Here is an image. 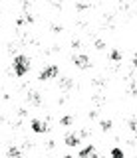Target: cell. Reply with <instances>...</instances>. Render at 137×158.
<instances>
[{
    "mask_svg": "<svg viewBox=\"0 0 137 158\" xmlns=\"http://www.w3.org/2000/svg\"><path fill=\"white\" fill-rule=\"evenodd\" d=\"M12 65H14V73H16L18 77H22V75H26L28 69H30V59L26 56H16Z\"/></svg>",
    "mask_w": 137,
    "mask_h": 158,
    "instance_id": "cell-1",
    "label": "cell"
},
{
    "mask_svg": "<svg viewBox=\"0 0 137 158\" xmlns=\"http://www.w3.org/2000/svg\"><path fill=\"white\" fill-rule=\"evenodd\" d=\"M58 73H60V69H58V65H50V67H46V69H42L40 71V81H48V79H54V77H58Z\"/></svg>",
    "mask_w": 137,
    "mask_h": 158,
    "instance_id": "cell-2",
    "label": "cell"
},
{
    "mask_svg": "<svg viewBox=\"0 0 137 158\" xmlns=\"http://www.w3.org/2000/svg\"><path fill=\"white\" fill-rule=\"evenodd\" d=\"M32 131L34 132H38V135H42V132H48V125L46 123H42V121H38V118H32Z\"/></svg>",
    "mask_w": 137,
    "mask_h": 158,
    "instance_id": "cell-3",
    "label": "cell"
},
{
    "mask_svg": "<svg viewBox=\"0 0 137 158\" xmlns=\"http://www.w3.org/2000/svg\"><path fill=\"white\" fill-rule=\"evenodd\" d=\"M74 63H76V67H80V69L90 67V59H87V56H74Z\"/></svg>",
    "mask_w": 137,
    "mask_h": 158,
    "instance_id": "cell-4",
    "label": "cell"
},
{
    "mask_svg": "<svg viewBox=\"0 0 137 158\" xmlns=\"http://www.w3.org/2000/svg\"><path fill=\"white\" fill-rule=\"evenodd\" d=\"M95 158V148L94 144H90V146H86V148H82L80 150V158Z\"/></svg>",
    "mask_w": 137,
    "mask_h": 158,
    "instance_id": "cell-5",
    "label": "cell"
},
{
    "mask_svg": "<svg viewBox=\"0 0 137 158\" xmlns=\"http://www.w3.org/2000/svg\"><path fill=\"white\" fill-rule=\"evenodd\" d=\"M66 144L68 146H77V144H80V136H77V135H68L66 136Z\"/></svg>",
    "mask_w": 137,
    "mask_h": 158,
    "instance_id": "cell-6",
    "label": "cell"
},
{
    "mask_svg": "<svg viewBox=\"0 0 137 158\" xmlns=\"http://www.w3.org/2000/svg\"><path fill=\"white\" fill-rule=\"evenodd\" d=\"M8 158H20V150L16 146H10L8 148Z\"/></svg>",
    "mask_w": 137,
    "mask_h": 158,
    "instance_id": "cell-7",
    "label": "cell"
},
{
    "mask_svg": "<svg viewBox=\"0 0 137 158\" xmlns=\"http://www.w3.org/2000/svg\"><path fill=\"white\" fill-rule=\"evenodd\" d=\"M111 158H125V154H123L121 148H113V150H111Z\"/></svg>",
    "mask_w": 137,
    "mask_h": 158,
    "instance_id": "cell-8",
    "label": "cell"
},
{
    "mask_svg": "<svg viewBox=\"0 0 137 158\" xmlns=\"http://www.w3.org/2000/svg\"><path fill=\"white\" fill-rule=\"evenodd\" d=\"M30 101L34 103V105H40V97H38V93H36V91H32V93H30Z\"/></svg>",
    "mask_w": 137,
    "mask_h": 158,
    "instance_id": "cell-9",
    "label": "cell"
},
{
    "mask_svg": "<svg viewBox=\"0 0 137 158\" xmlns=\"http://www.w3.org/2000/svg\"><path fill=\"white\" fill-rule=\"evenodd\" d=\"M99 127H101V131H109V128H111V121H101Z\"/></svg>",
    "mask_w": 137,
    "mask_h": 158,
    "instance_id": "cell-10",
    "label": "cell"
},
{
    "mask_svg": "<svg viewBox=\"0 0 137 158\" xmlns=\"http://www.w3.org/2000/svg\"><path fill=\"white\" fill-rule=\"evenodd\" d=\"M111 59H113V61H119V59H121V53L117 52V49H113V52H111Z\"/></svg>",
    "mask_w": 137,
    "mask_h": 158,
    "instance_id": "cell-11",
    "label": "cell"
},
{
    "mask_svg": "<svg viewBox=\"0 0 137 158\" xmlns=\"http://www.w3.org/2000/svg\"><path fill=\"white\" fill-rule=\"evenodd\" d=\"M62 125H64V127L72 125V117H64V118H62Z\"/></svg>",
    "mask_w": 137,
    "mask_h": 158,
    "instance_id": "cell-12",
    "label": "cell"
},
{
    "mask_svg": "<svg viewBox=\"0 0 137 158\" xmlns=\"http://www.w3.org/2000/svg\"><path fill=\"white\" fill-rule=\"evenodd\" d=\"M62 85L64 87H72V81H70V79H62Z\"/></svg>",
    "mask_w": 137,
    "mask_h": 158,
    "instance_id": "cell-13",
    "label": "cell"
},
{
    "mask_svg": "<svg viewBox=\"0 0 137 158\" xmlns=\"http://www.w3.org/2000/svg\"><path fill=\"white\" fill-rule=\"evenodd\" d=\"M95 46H97V49H104V48H105V44L101 42V40H97V42H95Z\"/></svg>",
    "mask_w": 137,
    "mask_h": 158,
    "instance_id": "cell-14",
    "label": "cell"
}]
</instances>
